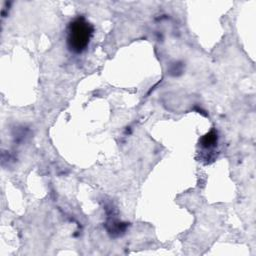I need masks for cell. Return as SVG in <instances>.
Returning a JSON list of instances; mask_svg holds the SVG:
<instances>
[{
    "instance_id": "obj_1",
    "label": "cell",
    "mask_w": 256,
    "mask_h": 256,
    "mask_svg": "<svg viewBox=\"0 0 256 256\" xmlns=\"http://www.w3.org/2000/svg\"><path fill=\"white\" fill-rule=\"evenodd\" d=\"M94 33L93 26L84 18L77 17L68 26L67 46L75 54L83 53L89 46Z\"/></svg>"
},
{
    "instance_id": "obj_2",
    "label": "cell",
    "mask_w": 256,
    "mask_h": 256,
    "mask_svg": "<svg viewBox=\"0 0 256 256\" xmlns=\"http://www.w3.org/2000/svg\"><path fill=\"white\" fill-rule=\"evenodd\" d=\"M216 142V134L214 132H210L209 134L205 135L202 138V145L206 148L211 147L213 144H215Z\"/></svg>"
}]
</instances>
